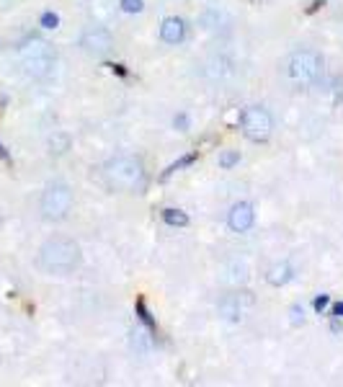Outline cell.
I'll return each instance as SVG.
<instances>
[{"mask_svg": "<svg viewBox=\"0 0 343 387\" xmlns=\"http://www.w3.org/2000/svg\"><path fill=\"white\" fill-rule=\"evenodd\" d=\"M36 264L41 272L52 274V276H67L80 266V246L70 238H49L47 243H41Z\"/></svg>", "mask_w": 343, "mask_h": 387, "instance_id": "1", "label": "cell"}, {"mask_svg": "<svg viewBox=\"0 0 343 387\" xmlns=\"http://www.w3.org/2000/svg\"><path fill=\"white\" fill-rule=\"evenodd\" d=\"M104 181L111 191H127V194H139L147 186L145 165L132 155H116L104 165Z\"/></svg>", "mask_w": 343, "mask_h": 387, "instance_id": "2", "label": "cell"}, {"mask_svg": "<svg viewBox=\"0 0 343 387\" xmlns=\"http://www.w3.org/2000/svg\"><path fill=\"white\" fill-rule=\"evenodd\" d=\"M18 59H21L24 73L34 80H44L55 70V50H52L49 41L39 39V36H29V39L21 41Z\"/></svg>", "mask_w": 343, "mask_h": 387, "instance_id": "3", "label": "cell"}, {"mask_svg": "<svg viewBox=\"0 0 343 387\" xmlns=\"http://www.w3.org/2000/svg\"><path fill=\"white\" fill-rule=\"evenodd\" d=\"M323 73V57L315 50H297L284 62V75L292 85H310Z\"/></svg>", "mask_w": 343, "mask_h": 387, "instance_id": "4", "label": "cell"}, {"mask_svg": "<svg viewBox=\"0 0 343 387\" xmlns=\"http://www.w3.org/2000/svg\"><path fill=\"white\" fill-rule=\"evenodd\" d=\"M39 209L44 220H49V223H62L67 214H70V209H73V191H70V186L62 181L49 183L47 189H44V194H41Z\"/></svg>", "mask_w": 343, "mask_h": 387, "instance_id": "5", "label": "cell"}, {"mask_svg": "<svg viewBox=\"0 0 343 387\" xmlns=\"http://www.w3.org/2000/svg\"><path fill=\"white\" fill-rule=\"evenodd\" d=\"M240 129L251 142H266L271 137V129H274V122H271V114L261 106H251L245 108L243 116H240Z\"/></svg>", "mask_w": 343, "mask_h": 387, "instance_id": "6", "label": "cell"}, {"mask_svg": "<svg viewBox=\"0 0 343 387\" xmlns=\"http://www.w3.org/2000/svg\"><path fill=\"white\" fill-rule=\"evenodd\" d=\"M251 307H253V295L251 292H235V295L222 297L220 305H217V313H220L222 321L240 323Z\"/></svg>", "mask_w": 343, "mask_h": 387, "instance_id": "7", "label": "cell"}, {"mask_svg": "<svg viewBox=\"0 0 343 387\" xmlns=\"http://www.w3.org/2000/svg\"><path fill=\"white\" fill-rule=\"evenodd\" d=\"M80 47L88 52L90 57H106L111 47H114V39H111V34L106 29H88V31L80 36Z\"/></svg>", "mask_w": 343, "mask_h": 387, "instance_id": "8", "label": "cell"}, {"mask_svg": "<svg viewBox=\"0 0 343 387\" xmlns=\"http://www.w3.org/2000/svg\"><path fill=\"white\" fill-rule=\"evenodd\" d=\"M255 223V209L251 202H237L227 212V225L232 232H248Z\"/></svg>", "mask_w": 343, "mask_h": 387, "instance_id": "9", "label": "cell"}, {"mask_svg": "<svg viewBox=\"0 0 343 387\" xmlns=\"http://www.w3.org/2000/svg\"><path fill=\"white\" fill-rule=\"evenodd\" d=\"M183 36H186V24H183L178 16L165 18L163 26H160V39H163L165 44H181Z\"/></svg>", "mask_w": 343, "mask_h": 387, "instance_id": "10", "label": "cell"}, {"mask_svg": "<svg viewBox=\"0 0 343 387\" xmlns=\"http://www.w3.org/2000/svg\"><path fill=\"white\" fill-rule=\"evenodd\" d=\"M289 279H292V266L286 264V261H279V264H274L266 272V281H269L271 287H284Z\"/></svg>", "mask_w": 343, "mask_h": 387, "instance_id": "11", "label": "cell"}, {"mask_svg": "<svg viewBox=\"0 0 343 387\" xmlns=\"http://www.w3.org/2000/svg\"><path fill=\"white\" fill-rule=\"evenodd\" d=\"M230 73V59L227 57H214L209 65H206V75L209 78H225Z\"/></svg>", "mask_w": 343, "mask_h": 387, "instance_id": "12", "label": "cell"}, {"mask_svg": "<svg viewBox=\"0 0 343 387\" xmlns=\"http://www.w3.org/2000/svg\"><path fill=\"white\" fill-rule=\"evenodd\" d=\"M163 220L168 225H173V227H183V225H188V217L181 212V209H165Z\"/></svg>", "mask_w": 343, "mask_h": 387, "instance_id": "13", "label": "cell"}, {"mask_svg": "<svg viewBox=\"0 0 343 387\" xmlns=\"http://www.w3.org/2000/svg\"><path fill=\"white\" fill-rule=\"evenodd\" d=\"M235 163H240V153H237V150H225V153H220L222 168H232Z\"/></svg>", "mask_w": 343, "mask_h": 387, "instance_id": "14", "label": "cell"}, {"mask_svg": "<svg viewBox=\"0 0 343 387\" xmlns=\"http://www.w3.org/2000/svg\"><path fill=\"white\" fill-rule=\"evenodd\" d=\"M70 148V140H67L65 134H57V137H52V153H57V155H62L65 150Z\"/></svg>", "mask_w": 343, "mask_h": 387, "instance_id": "15", "label": "cell"}, {"mask_svg": "<svg viewBox=\"0 0 343 387\" xmlns=\"http://www.w3.org/2000/svg\"><path fill=\"white\" fill-rule=\"evenodd\" d=\"M124 13H139L142 10V0H122Z\"/></svg>", "mask_w": 343, "mask_h": 387, "instance_id": "16", "label": "cell"}, {"mask_svg": "<svg viewBox=\"0 0 343 387\" xmlns=\"http://www.w3.org/2000/svg\"><path fill=\"white\" fill-rule=\"evenodd\" d=\"M57 24H59V18L55 16V13H44V16H41V26H44V29H57Z\"/></svg>", "mask_w": 343, "mask_h": 387, "instance_id": "17", "label": "cell"}, {"mask_svg": "<svg viewBox=\"0 0 343 387\" xmlns=\"http://www.w3.org/2000/svg\"><path fill=\"white\" fill-rule=\"evenodd\" d=\"M304 323V310L300 305L292 307V325H302Z\"/></svg>", "mask_w": 343, "mask_h": 387, "instance_id": "18", "label": "cell"}, {"mask_svg": "<svg viewBox=\"0 0 343 387\" xmlns=\"http://www.w3.org/2000/svg\"><path fill=\"white\" fill-rule=\"evenodd\" d=\"M328 302H330V300H328V295H323V297H318V300H315V307H318V310H326Z\"/></svg>", "mask_w": 343, "mask_h": 387, "instance_id": "19", "label": "cell"}, {"mask_svg": "<svg viewBox=\"0 0 343 387\" xmlns=\"http://www.w3.org/2000/svg\"><path fill=\"white\" fill-rule=\"evenodd\" d=\"M333 315H335V318H343V305H335L333 307Z\"/></svg>", "mask_w": 343, "mask_h": 387, "instance_id": "20", "label": "cell"}, {"mask_svg": "<svg viewBox=\"0 0 343 387\" xmlns=\"http://www.w3.org/2000/svg\"><path fill=\"white\" fill-rule=\"evenodd\" d=\"M176 127H186V116H176Z\"/></svg>", "mask_w": 343, "mask_h": 387, "instance_id": "21", "label": "cell"}]
</instances>
